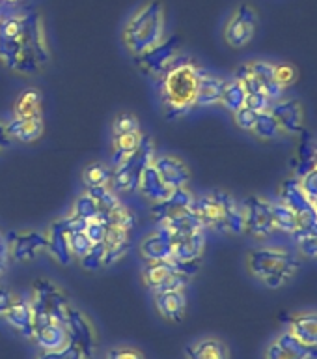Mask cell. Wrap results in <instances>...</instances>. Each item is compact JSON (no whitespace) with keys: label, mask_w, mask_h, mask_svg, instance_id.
I'll use <instances>...</instances> for the list:
<instances>
[{"label":"cell","mask_w":317,"mask_h":359,"mask_svg":"<svg viewBox=\"0 0 317 359\" xmlns=\"http://www.w3.org/2000/svg\"><path fill=\"white\" fill-rule=\"evenodd\" d=\"M50 60L43 19L32 10L0 19V62L10 72L34 75Z\"/></svg>","instance_id":"obj_1"},{"label":"cell","mask_w":317,"mask_h":359,"mask_svg":"<svg viewBox=\"0 0 317 359\" xmlns=\"http://www.w3.org/2000/svg\"><path fill=\"white\" fill-rule=\"evenodd\" d=\"M204 67L198 66L189 56H181L161 79H159V94L164 116L174 122L189 114L196 109V94Z\"/></svg>","instance_id":"obj_2"},{"label":"cell","mask_w":317,"mask_h":359,"mask_svg":"<svg viewBox=\"0 0 317 359\" xmlns=\"http://www.w3.org/2000/svg\"><path fill=\"white\" fill-rule=\"evenodd\" d=\"M246 271L267 288H282L295 279L301 269V257L293 247L279 245V243H263L245 257Z\"/></svg>","instance_id":"obj_3"},{"label":"cell","mask_w":317,"mask_h":359,"mask_svg":"<svg viewBox=\"0 0 317 359\" xmlns=\"http://www.w3.org/2000/svg\"><path fill=\"white\" fill-rule=\"evenodd\" d=\"M192 210L206 230L223 236L245 234L243 204L228 191L211 189L195 196Z\"/></svg>","instance_id":"obj_4"},{"label":"cell","mask_w":317,"mask_h":359,"mask_svg":"<svg viewBox=\"0 0 317 359\" xmlns=\"http://www.w3.org/2000/svg\"><path fill=\"white\" fill-rule=\"evenodd\" d=\"M167 38V10L159 0H146L129 15L122 28V43L139 56Z\"/></svg>","instance_id":"obj_5"},{"label":"cell","mask_w":317,"mask_h":359,"mask_svg":"<svg viewBox=\"0 0 317 359\" xmlns=\"http://www.w3.org/2000/svg\"><path fill=\"white\" fill-rule=\"evenodd\" d=\"M157 151L155 142L151 140L150 135H144V139L140 142L136 150L123 159L122 163H118L116 167H112V180L111 189L120 195H133L136 193L139 182L142 178V174L151 163L155 161Z\"/></svg>","instance_id":"obj_6"},{"label":"cell","mask_w":317,"mask_h":359,"mask_svg":"<svg viewBox=\"0 0 317 359\" xmlns=\"http://www.w3.org/2000/svg\"><path fill=\"white\" fill-rule=\"evenodd\" d=\"M28 302L34 311V327L45 322H60L66 325V313L71 302L56 283L45 277L34 280L32 296Z\"/></svg>","instance_id":"obj_7"},{"label":"cell","mask_w":317,"mask_h":359,"mask_svg":"<svg viewBox=\"0 0 317 359\" xmlns=\"http://www.w3.org/2000/svg\"><path fill=\"white\" fill-rule=\"evenodd\" d=\"M260 30V11L251 2L234 6L223 25L224 43L232 49H245L254 41Z\"/></svg>","instance_id":"obj_8"},{"label":"cell","mask_w":317,"mask_h":359,"mask_svg":"<svg viewBox=\"0 0 317 359\" xmlns=\"http://www.w3.org/2000/svg\"><path fill=\"white\" fill-rule=\"evenodd\" d=\"M245 217V234L262 243H267L276 234L271 210V198L263 195H248L241 201Z\"/></svg>","instance_id":"obj_9"},{"label":"cell","mask_w":317,"mask_h":359,"mask_svg":"<svg viewBox=\"0 0 317 359\" xmlns=\"http://www.w3.org/2000/svg\"><path fill=\"white\" fill-rule=\"evenodd\" d=\"M181 56H183L181 55V41L178 36H170V38H164V41H161L159 45H155L153 49L133 56V58L134 66L142 75L159 81Z\"/></svg>","instance_id":"obj_10"},{"label":"cell","mask_w":317,"mask_h":359,"mask_svg":"<svg viewBox=\"0 0 317 359\" xmlns=\"http://www.w3.org/2000/svg\"><path fill=\"white\" fill-rule=\"evenodd\" d=\"M142 283H144L151 292L161 290H185V286L189 285V277L179 273L176 269V264L172 258L168 260H146L140 271Z\"/></svg>","instance_id":"obj_11"},{"label":"cell","mask_w":317,"mask_h":359,"mask_svg":"<svg viewBox=\"0 0 317 359\" xmlns=\"http://www.w3.org/2000/svg\"><path fill=\"white\" fill-rule=\"evenodd\" d=\"M269 112L273 114L280 128L282 137H299L307 126V111L299 97L282 95L280 100H274L269 107Z\"/></svg>","instance_id":"obj_12"},{"label":"cell","mask_w":317,"mask_h":359,"mask_svg":"<svg viewBox=\"0 0 317 359\" xmlns=\"http://www.w3.org/2000/svg\"><path fill=\"white\" fill-rule=\"evenodd\" d=\"M66 330L69 342L80 350L84 359H92L95 348H97V333H95L92 320L73 303H69V307H67Z\"/></svg>","instance_id":"obj_13"},{"label":"cell","mask_w":317,"mask_h":359,"mask_svg":"<svg viewBox=\"0 0 317 359\" xmlns=\"http://www.w3.org/2000/svg\"><path fill=\"white\" fill-rule=\"evenodd\" d=\"M276 201L284 202L286 206L291 208L302 219L304 224L317 221V208L308 198L301 182L295 176H290V178H284L280 182L279 187H276Z\"/></svg>","instance_id":"obj_14"},{"label":"cell","mask_w":317,"mask_h":359,"mask_svg":"<svg viewBox=\"0 0 317 359\" xmlns=\"http://www.w3.org/2000/svg\"><path fill=\"white\" fill-rule=\"evenodd\" d=\"M8 241V252L11 260L15 262H30L38 258L41 252L47 251L45 243V234L38 230H19V232H10L6 236Z\"/></svg>","instance_id":"obj_15"},{"label":"cell","mask_w":317,"mask_h":359,"mask_svg":"<svg viewBox=\"0 0 317 359\" xmlns=\"http://www.w3.org/2000/svg\"><path fill=\"white\" fill-rule=\"evenodd\" d=\"M263 359H317V348L308 346L284 330L265 346Z\"/></svg>","instance_id":"obj_16"},{"label":"cell","mask_w":317,"mask_h":359,"mask_svg":"<svg viewBox=\"0 0 317 359\" xmlns=\"http://www.w3.org/2000/svg\"><path fill=\"white\" fill-rule=\"evenodd\" d=\"M195 193L189 191L187 187H181V189L172 191V195L164 198L161 202H155L151 204L150 215L153 219L155 224H164L168 223L170 219L178 217L181 213L192 210V204H195Z\"/></svg>","instance_id":"obj_17"},{"label":"cell","mask_w":317,"mask_h":359,"mask_svg":"<svg viewBox=\"0 0 317 359\" xmlns=\"http://www.w3.org/2000/svg\"><path fill=\"white\" fill-rule=\"evenodd\" d=\"M153 167L162 178V182L172 191L187 187L190 182V168L181 157L174 154H161L155 157Z\"/></svg>","instance_id":"obj_18"},{"label":"cell","mask_w":317,"mask_h":359,"mask_svg":"<svg viewBox=\"0 0 317 359\" xmlns=\"http://www.w3.org/2000/svg\"><path fill=\"white\" fill-rule=\"evenodd\" d=\"M174 238L164 226H157L142 236L139 243L140 257L144 260H168L172 258Z\"/></svg>","instance_id":"obj_19"},{"label":"cell","mask_w":317,"mask_h":359,"mask_svg":"<svg viewBox=\"0 0 317 359\" xmlns=\"http://www.w3.org/2000/svg\"><path fill=\"white\" fill-rule=\"evenodd\" d=\"M206 251V230H196L190 234L174 238L172 258L185 264H202Z\"/></svg>","instance_id":"obj_20"},{"label":"cell","mask_w":317,"mask_h":359,"mask_svg":"<svg viewBox=\"0 0 317 359\" xmlns=\"http://www.w3.org/2000/svg\"><path fill=\"white\" fill-rule=\"evenodd\" d=\"M153 305L164 320L181 322L187 313V296L185 290L153 292Z\"/></svg>","instance_id":"obj_21"},{"label":"cell","mask_w":317,"mask_h":359,"mask_svg":"<svg viewBox=\"0 0 317 359\" xmlns=\"http://www.w3.org/2000/svg\"><path fill=\"white\" fill-rule=\"evenodd\" d=\"M45 243H47V252L55 258L56 262L62 266H69L73 262L69 245H67V230L64 217L55 219L47 229L45 234Z\"/></svg>","instance_id":"obj_22"},{"label":"cell","mask_w":317,"mask_h":359,"mask_svg":"<svg viewBox=\"0 0 317 359\" xmlns=\"http://www.w3.org/2000/svg\"><path fill=\"white\" fill-rule=\"evenodd\" d=\"M258 83L263 88V92L271 97V100H280L286 95V90L280 86L279 79H276V62L265 60V58H254V60L246 62Z\"/></svg>","instance_id":"obj_23"},{"label":"cell","mask_w":317,"mask_h":359,"mask_svg":"<svg viewBox=\"0 0 317 359\" xmlns=\"http://www.w3.org/2000/svg\"><path fill=\"white\" fill-rule=\"evenodd\" d=\"M288 331L308 346L317 348V311H297L288 318Z\"/></svg>","instance_id":"obj_24"},{"label":"cell","mask_w":317,"mask_h":359,"mask_svg":"<svg viewBox=\"0 0 317 359\" xmlns=\"http://www.w3.org/2000/svg\"><path fill=\"white\" fill-rule=\"evenodd\" d=\"M2 318L24 339H32L34 337V311L30 302L24 299V297H13L10 309L6 311Z\"/></svg>","instance_id":"obj_25"},{"label":"cell","mask_w":317,"mask_h":359,"mask_svg":"<svg viewBox=\"0 0 317 359\" xmlns=\"http://www.w3.org/2000/svg\"><path fill=\"white\" fill-rule=\"evenodd\" d=\"M6 126V131H8V137L13 140H19V142H24V144H30V142H36V140L43 135L45 123L43 116H13Z\"/></svg>","instance_id":"obj_26"},{"label":"cell","mask_w":317,"mask_h":359,"mask_svg":"<svg viewBox=\"0 0 317 359\" xmlns=\"http://www.w3.org/2000/svg\"><path fill=\"white\" fill-rule=\"evenodd\" d=\"M185 359H230V348L218 337H202L185 346Z\"/></svg>","instance_id":"obj_27"},{"label":"cell","mask_w":317,"mask_h":359,"mask_svg":"<svg viewBox=\"0 0 317 359\" xmlns=\"http://www.w3.org/2000/svg\"><path fill=\"white\" fill-rule=\"evenodd\" d=\"M105 268H111L114 264L122 260L133 247L131 241V232L123 229H116V226H106L105 234Z\"/></svg>","instance_id":"obj_28"},{"label":"cell","mask_w":317,"mask_h":359,"mask_svg":"<svg viewBox=\"0 0 317 359\" xmlns=\"http://www.w3.org/2000/svg\"><path fill=\"white\" fill-rule=\"evenodd\" d=\"M226 79L218 77L217 73L202 69L198 94H196V107H213L220 103Z\"/></svg>","instance_id":"obj_29"},{"label":"cell","mask_w":317,"mask_h":359,"mask_svg":"<svg viewBox=\"0 0 317 359\" xmlns=\"http://www.w3.org/2000/svg\"><path fill=\"white\" fill-rule=\"evenodd\" d=\"M136 191H139V195L142 196V198H146V201L151 202V204L164 201V198H168V196L172 195V189L162 182V178L159 176L155 167H153V163L144 170Z\"/></svg>","instance_id":"obj_30"},{"label":"cell","mask_w":317,"mask_h":359,"mask_svg":"<svg viewBox=\"0 0 317 359\" xmlns=\"http://www.w3.org/2000/svg\"><path fill=\"white\" fill-rule=\"evenodd\" d=\"M34 341L38 342L41 350H58L69 342L66 325L60 322H45L34 327Z\"/></svg>","instance_id":"obj_31"},{"label":"cell","mask_w":317,"mask_h":359,"mask_svg":"<svg viewBox=\"0 0 317 359\" xmlns=\"http://www.w3.org/2000/svg\"><path fill=\"white\" fill-rule=\"evenodd\" d=\"M302 139L297 146L295 156L291 157V168H293V176L301 178L302 174H307L314 167V159H316V146L312 137H308L307 131H302Z\"/></svg>","instance_id":"obj_32"},{"label":"cell","mask_w":317,"mask_h":359,"mask_svg":"<svg viewBox=\"0 0 317 359\" xmlns=\"http://www.w3.org/2000/svg\"><path fill=\"white\" fill-rule=\"evenodd\" d=\"M271 210H273V221H274V229L276 232H282V234L293 236L297 230L301 229L302 219L297 215L291 208H288L284 202L280 201H271Z\"/></svg>","instance_id":"obj_33"},{"label":"cell","mask_w":317,"mask_h":359,"mask_svg":"<svg viewBox=\"0 0 317 359\" xmlns=\"http://www.w3.org/2000/svg\"><path fill=\"white\" fill-rule=\"evenodd\" d=\"M13 116H43V95L38 88H27L19 94L13 105Z\"/></svg>","instance_id":"obj_34"},{"label":"cell","mask_w":317,"mask_h":359,"mask_svg":"<svg viewBox=\"0 0 317 359\" xmlns=\"http://www.w3.org/2000/svg\"><path fill=\"white\" fill-rule=\"evenodd\" d=\"M144 139L142 131H133V133H123L112 137V159L111 167H116L118 163H122L127 156H131L140 146Z\"/></svg>","instance_id":"obj_35"},{"label":"cell","mask_w":317,"mask_h":359,"mask_svg":"<svg viewBox=\"0 0 317 359\" xmlns=\"http://www.w3.org/2000/svg\"><path fill=\"white\" fill-rule=\"evenodd\" d=\"M299 257L317 258V221L302 224L295 234L291 236Z\"/></svg>","instance_id":"obj_36"},{"label":"cell","mask_w":317,"mask_h":359,"mask_svg":"<svg viewBox=\"0 0 317 359\" xmlns=\"http://www.w3.org/2000/svg\"><path fill=\"white\" fill-rule=\"evenodd\" d=\"M245 100H246V90L243 88V84L237 81L235 77L226 79V83H224V90H223V97H220V103L218 105L224 107L228 112H237L239 109L245 107Z\"/></svg>","instance_id":"obj_37"},{"label":"cell","mask_w":317,"mask_h":359,"mask_svg":"<svg viewBox=\"0 0 317 359\" xmlns=\"http://www.w3.org/2000/svg\"><path fill=\"white\" fill-rule=\"evenodd\" d=\"M101 221L106 224V226H116V229L123 230H133L134 223H136V215L129 206H125L123 202H120L118 206H114L112 210L105 212L101 215Z\"/></svg>","instance_id":"obj_38"},{"label":"cell","mask_w":317,"mask_h":359,"mask_svg":"<svg viewBox=\"0 0 317 359\" xmlns=\"http://www.w3.org/2000/svg\"><path fill=\"white\" fill-rule=\"evenodd\" d=\"M251 133L254 135L256 139L263 140V142H271V140H276L279 137H282L279 123H276V120H274L273 114L269 111L258 114V120L256 123H254V128H252Z\"/></svg>","instance_id":"obj_39"},{"label":"cell","mask_w":317,"mask_h":359,"mask_svg":"<svg viewBox=\"0 0 317 359\" xmlns=\"http://www.w3.org/2000/svg\"><path fill=\"white\" fill-rule=\"evenodd\" d=\"M112 167L105 163H90L83 170V182L86 187H106L111 185Z\"/></svg>","instance_id":"obj_40"},{"label":"cell","mask_w":317,"mask_h":359,"mask_svg":"<svg viewBox=\"0 0 317 359\" xmlns=\"http://www.w3.org/2000/svg\"><path fill=\"white\" fill-rule=\"evenodd\" d=\"M69 213L84 219V221H90V219H101L99 204H97V202L94 201V196L88 195L86 191H84L83 195L77 196V201L73 202V208Z\"/></svg>","instance_id":"obj_41"},{"label":"cell","mask_w":317,"mask_h":359,"mask_svg":"<svg viewBox=\"0 0 317 359\" xmlns=\"http://www.w3.org/2000/svg\"><path fill=\"white\" fill-rule=\"evenodd\" d=\"M67 245H69L71 257L80 260L92 249V241L88 240V236L84 234V229H73L67 230Z\"/></svg>","instance_id":"obj_42"},{"label":"cell","mask_w":317,"mask_h":359,"mask_svg":"<svg viewBox=\"0 0 317 359\" xmlns=\"http://www.w3.org/2000/svg\"><path fill=\"white\" fill-rule=\"evenodd\" d=\"M112 137L123 133H133V131H140V122L139 118L134 116L133 112H120L114 116L111 123Z\"/></svg>","instance_id":"obj_43"},{"label":"cell","mask_w":317,"mask_h":359,"mask_svg":"<svg viewBox=\"0 0 317 359\" xmlns=\"http://www.w3.org/2000/svg\"><path fill=\"white\" fill-rule=\"evenodd\" d=\"M78 264L86 271H97V269L105 268V243L92 245V249L78 260Z\"/></svg>","instance_id":"obj_44"},{"label":"cell","mask_w":317,"mask_h":359,"mask_svg":"<svg viewBox=\"0 0 317 359\" xmlns=\"http://www.w3.org/2000/svg\"><path fill=\"white\" fill-rule=\"evenodd\" d=\"M276 79H279L280 86L288 92V90L297 83V79H299V69H297L291 62H276Z\"/></svg>","instance_id":"obj_45"},{"label":"cell","mask_w":317,"mask_h":359,"mask_svg":"<svg viewBox=\"0 0 317 359\" xmlns=\"http://www.w3.org/2000/svg\"><path fill=\"white\" fill-rule=\"evenodd\" d=\"M36 359H84V355L75 344L67 342L66 346L58 350H41Z\"/></svg>","instance_id":"obj_46"},{"label":"cell","mask_w":317,"mask_h":359,"mask_svg":"<svg viewBox=\"0 0 317 359\" xmlns=\"http://www.w3.org/2000/svg\"><path fill=\"white\" fill-rule=\"evenodd\" d=\"M84 234L88 236L92 245L103 243L106 234V224L101 219H90V221H86V226H84Z\"/></svg>","instance_id":"obj_47"},{"label":"cell","mask_w":317,"mask_h":359,"mask_svg":"<svg viewBox=\"0 0 317 359\" xmlns=\"http://www.w3.org/2000/svg\"><path fill=\"white\" fill-rule=\"evenodd\" d=\"M258 114H260V112L252 111L248 107H243V109H239L237 112H234V123L239 129H243V131H248V133H251L252 128H254V123H256L258 120Z\"/></svg>","instance_id":"obj_48"},{"label":"cell","mask_w":317,"mask_h":359,"mask_svg":"<svg viewBox=\"0 0 317 359\" xmlns=\"http://www.w3.org/2000/svg\"><path fill=\"white\" fill-rule=\"evenodd\" d=\"M299 182H301L302 189H304V193L308 195V198H310V201L314 202V206H316L317 204V167H312L307 174H302L301 178H299Z\"/></svg>","instance_id":"obj_49"},{"label":"cell","mask_w":317,"mask_h":359,"mask_svg":"<svg viewBox=\"0 0 317 359\" xmlns=\"http://www.w3.org/2000/svg\"><path fill=\"white\" fill-rule=\"evenodd\" d=\"M271 103H273V100H271V97H269L265 92H254V94H246L245 107H248V109H252V111H256V112L269 111Z\"/></svg>","instance_id":"obj_50"},{"label":"cell","mask_w":317,"mask_h":359,"mask_svg":"<svg viewBox=\"0 0 317 359\" xmlns=\"http://www.w3.org/2000/svg\"><path fill=\"white\" fill-rule=\"evenodd\" d=\"M105 359H146L139 348L133 346H114L106 352Z\"/></svg>","instance_id":"obj_51"},{"label":"cell","mask_w":317,"mask_h":359,"mask_svg":"<svg viewBox=\"0 0 317 359\" xmlns=\"http://www.w3.org/2000/svg\"><path fill=\"white\" fill-rule=\"evenodd\" d=\"M13 294H11V290L8 288V286L0 285V318L4 316L6 311L10 309L11 302H13Z\"/></svg>","instance_id":"obj_52"},{"label":"cell","mask_w":317,"mask_h":359,"mask_svg":"<svg viewBox=\"0 0 317 359\" xmlns=\"http://www.w3.org/2000/svg\"><path fill=\"white\" fill-rule=\"evenodd\" d=\"M8 262H10V252H8V241L0 232V277L6 273L8 269Z\"/></svg>","instance_id":"obj_53"},{"label":"cell","mask_w":317,"mask_h":359,"mask_svg":"<svg viewBox=\"0 0 317 359\" xmlns=\"http://www.w3.org/2000/svg\"><path fill=\"white\" fill-rule=\"evenodd\" d=\"M10 137H8V131H6V126L0 122V150H4L10 146Z\"/></svg>","instance_id":"obj_54"},{"label":"cell","mask_w":317,"mask_h":359,"mask_svg":"<svg viewBox=\"0 0 317 359\" xmlns=\"http://www.w3.org/2000/svg\"><path fill=\"white\" fill-rule=\"evenodd\" d=\"M314 167H317V146H316V159H314Z\"/></svg>","instance_id":"obj_55"},{"label":"cell","mask_w":317,"mask_h":359,"mask_svg":"<svg viewBox=\"0 0 317 359\" xmlns=\"http://www.w3.org/2000/svg\"><path fill=\"white\" fill-rule=\"evenodd\" d=\"M0 19H2V11H0Z\"/></svg>","instance_id":"obj_56"}]
</instances>
